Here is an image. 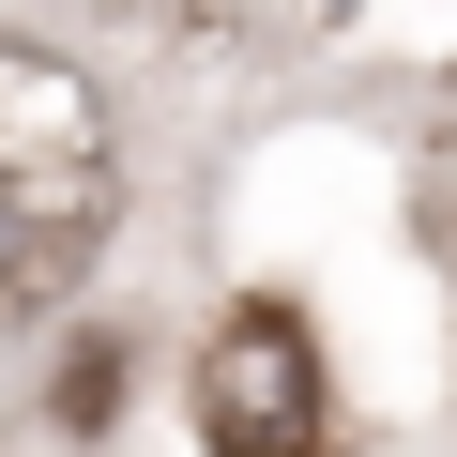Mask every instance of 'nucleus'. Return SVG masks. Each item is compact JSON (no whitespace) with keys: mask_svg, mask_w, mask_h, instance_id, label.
I'll use <instances>...</instances> for the list:
<instances>
[{"mask_svg":"<svg viewBox=\"0 0 457 457\" xmlns=\"http://www.w3.org/2000/svg\"><path fill=\"white\" fill-rule=\"evenodd\" d=\"M107 198H122V153H107V92L46 46H0V336L46 320L92 245H107Z\"/></svg>","mask_w":457,"mask_h":457,"instance_id":"obj_1","label":"nucleus"},{"mask_svg":"<svg viewBox=\"0 0 457 457\" xmlns=\"http://www.w3.org/2000/svg\"><path fill=\"white\" fill-rule=\"evenodd\" d=\"M198 442L213 457H320V351L290 305H228L198 351Z\"/></svg>","mask_w":457,"mask_h":457,"instance_id":"obj_2","label":"nucleus"}]
</instances>
